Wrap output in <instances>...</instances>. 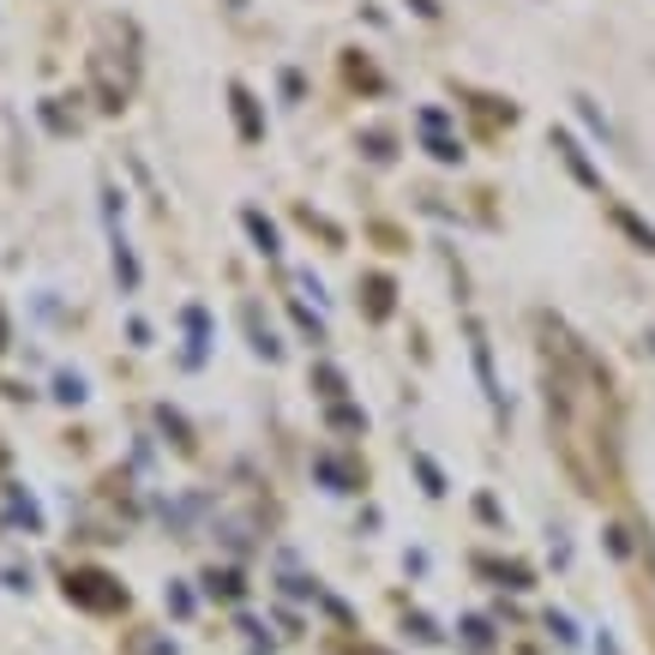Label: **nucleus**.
Returning <instances> with one entry per match:
<instances>
[{
  "label": "nucleus",
  "mask_w": 655,
  "mask_h": 655,
  "mask_svg": "<svg viewBox=\"0 0 655 655\" xmlns=\"http://www.w3.org/2000/svg\"><path fill=\"white\" fill-rule=\"evenodd\" d=\"M0 343H7V325H0Z\"/></svg>",
  "instance_id": "obj_1"
}]
</instances>
